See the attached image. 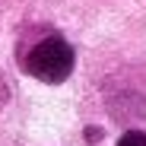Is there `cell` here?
<instances>
[{
    "instance_id": "6da1fadb",
    "label": "cell",
    "mask_w": 146,
    "mask_h": 146,
    "mask_svg": "<svg viewBox=\"0 0 146 146\" xmlns=\"http://www.w3.org/2000/svg\"><path fill=\"white\" fill-rule=\"evenodd\" d=\"M73 48L60 35H44L26 54V70L41 83H64L73 73Z\"/></svg>"
},
{
    "instance_id": "7a4b0ae2",
    "label": "cell",
    "mask_w": 146,
    "mask_h": 146,
    "mask_svg": "<svg viewBox=\"0 0 146 146\" xmlns=\"http://www.w3.org/2000/svg\"><path fill=\"white\" fill-rule=\"evenodd\" d=\"M117 146H146V133L143 130H127L117 140Z\"/></svg>"
}]
</instances>
